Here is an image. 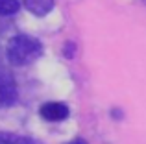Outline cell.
Listing matches in <instances>:
<instances>
[{"label":"cell","mask_w":146,"mask_h":144,"mask_svg":"<svg viewBox=\"0 0 146 144\" xmlns=\"http://www.w3.org/2000/svg\"><path fill=\"white\" fill-rule=\"evenodd\" d=\"M43 54V44L39 39L26 33H17L13 35L6 44V57L11 65L15 67H26L41 57Z\"/></svg>","instance_id":"1"},{"label":"cell","mask_w":146,"mask_h":144,"mask_svg":"<svg viewBox=\"0 0 146 144\" xmlns=\"http://www.w3.org/2000/svg\"><path fill=\"white\" fill-rule=\"evenodd\" d=\"M68 105L63 102H46L39 107V115L46 122H61L68 116Z\"/></svg>","instance_id":"2"},{"label":"cell","mask_w":146,"mask_h":144,"mask_svg":"<svg viewBox=\"0 0 146 144\" xmlns=\"http://www.w3.org/2000/svg\"><path fill=\"white\" fill-rule=\"evenodd\" d=\"M17 100V85L11 78L0 76V109L11 105Z\"/></svg>","instance_id":"3"},{"label":"cell","mask_w":146,"mask_h":144,"mask_svg":"<svg viewBox=\"0 0 146 144\" xmlns=\"http://www.w3.org/2000/svg\"><path fill=\"white\" fill-rule=\"evenodd\" d=\"M24 6L35 17H46L54 9V0H24Z\"/></svg>","instance_id":"4"},{"label":"cell","mask_w":146,"mask_h":144,"mask_svg":"<svg viewBox=\"0 0 146 144\" xmlns=\"http://www.w3.org/2000/svg\"><path fill=\"white\" fill-rule=\"evenodd\" d=\"M0 144H37L35 141L15 133H0Z\"/></svg>","instance_id":"5"},{"label":"cell","mask_w":146,"mask_h":144,"mask_svg":"<svg viewBox=\"0 0 146 144\" xmlns=\"http://www.w3.org/2000/svg\"><path fill=\"white\" fill-rule=\"evenodd\" d=\"M21 9L19 0H0V17H11Z\"/></svg>","instance_id":"6"},{"label":"cell","mask_w":146,"mask_h":144,"mask_svg":"<svg viewBox=\"0 0 146 144\" xmlns=\"http://www.w3.org/2000/svg\"><path fill=\"white\" fill-rule=\"evenodd\" d=\"M67 144H87L83 139H74V141H70V142H67Z\"/></svg>","instance_id":"7"}]
</instances>
